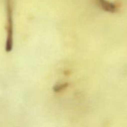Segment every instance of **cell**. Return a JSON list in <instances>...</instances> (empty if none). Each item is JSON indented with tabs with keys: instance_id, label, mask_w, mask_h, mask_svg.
Segmentation results:
<instances>
[{
	"instance_id": "obj_1",
	"label": "cell",
	"mask_w": 127,
	"mask_h": 127,
	"mask_svg": "<svg viewBox=\"0 0 127 127\" xmlns=\"http://www.w3.org/2000/svg\"><path fill=\"white\" fill-rule=\"evenodd\" d=\"M97 1L99 5L104 10H106L108 12H114V11H115L116 7L112 3H111V2H109V1H108L106 0H97Z\"/></svg>"
}]
</instances>
